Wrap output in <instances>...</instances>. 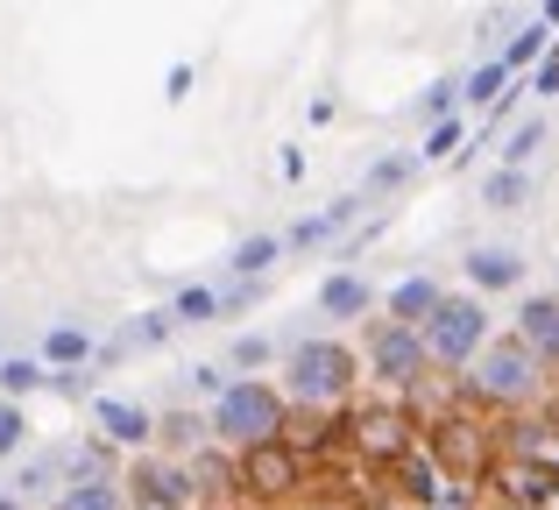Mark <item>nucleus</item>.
Wrapping results in <instances>:
<instances>
[{"mask_svg": "<svg viewBox=\"0 0 559 510\" xmlns=\"http://www.w3.org/2000/svg\"><path fill=\"white\" fill-rule=\"evenodd\" d=\"M546 50H552V28H546V22H524L518 36H510L503 50H496V64H503L510 79H518V71H532V64H538Z\"/></svg>", "mask_w": 559, "mask_h": 510, "instance_id": "24", "label": "nucleus"}, {"mask_svg": "<svg viewBox=\"0 0 559 510\" xmlns=\"http://www.w3.org/2000/svg\"><path fill=\"white\" fill-rule=\"evenodd\" d=\"M524 93H559V43H552V50H546V57L532 64V79H524Z\"/></svg>", "mask_w": 559, "mask_h": 510, "instance_id": "36", "label": "nucleus"}, {"mask_svg": "<svg viewBox=\"0 0 559 510\" xmlns=\"http://www.w3.org/2000/svg\"><path fill=\"white\" fill-rule=\"evenodd\" d=\"M191 79H199L191 64H170V71H164V99H191Z\"/></svg>", "mask_w": 559, "mask_h": 510, "instance_id": "38", "label": "nucleus"}, {"mask_svg": "<svg viewBox=\"0 0 559 510\" xmlns=\"http://www.w3.org/2000/svg\"><path fill=\"white\" fill-rule=\"evenodd\" d=\"M510 85H518V79H510V71L496 64V57H481V64L461 79V107H496V99H503Z\"/></svg>", "mask_w": 559, "mask_h": 510, "instance_id": "25", "label": "nucleus"}, {"mask_svg": "<svg viewBox=\"0 0 559 510\" xmlns=\"http://www.w3.org/2000/svg\"><path fill=\"white\" fill-rule=\"evenodd\" d=\"M319 312L326 319H369L376 312V284L361 270H333L326 284H319Z\"/></svg>", "mask_w": 559, "mask_h": 510, "instance_id": "17", "label": "nucleus"}, {"mask_svg": "<svg viewBox=\"0 0 559 510\" xmlns=\"http://www.w3.org/2000/svg\"><path fill=\"white\" fill-rule=\"evenodd\" d=\"M28 390H43V361L36 355H0V398L22 404Z\"/></svg>", "mask_w": 559, "mask_h": 510, "instance_id": "28", "label": "nucleus"}, {"mask_svg": "<svg viewBox=\"0 0 559 510\" xmlns=\"http://www.w3.org/2000/svg\"><path fill=\"white\" fill-rule=\"evenodd\" d=\"M481 489H489L496 503H518V510H552L559 503V475L546 461H496Z\"/></svg>", "mask_w": 559, "mask_h": 510, "instance_id": "10", "label": "nucleus"}, {"mask_svg": "<svg viewBox=\"0 0 559 510\" xmlns=\"http://www.w3.org/2000/svg\"><path fill=\"white\" fill-rule=\"evenodd\" d=\"M121 503H128V510H191L185 461H164V454H128V469H121Z\"/></svg>", "mask_w": 559, "mask_h": 510, "instance_id": "9", "label": "nucleus"}, {"mask_svg": "<svg viewBox=\"0 0 559 510\" xmlns=\"http://www.w3.org/2000/svg\"><path fill=\"white\" fill-rule=\"evenodd\" d=\"M447 298V284H439V276H404V284L390 290V298H382V319H404V327H425V319H432V305Z\"/></svg>", "mask_w": 559, "mask_h": 510, "instance_id": "20", "label": "nucleus"}, {"mask_svg": "<svg viewBox=\"0 0 559 510\" xmlns=\"http://www.w3.org/2000/svg\"><path fill=\"white\" fill-rule=\"evenodd\" d=\"M382 483L390 489H376V497H390L396 510H439V497H447V483H439V469L425 454H404L396 469H382Z\"/></svg>", "mask_w": 559, "mask_h": 510, "instance_id": "13", "label": "nucleus"}, {"mask_svg": "<svg viewBox=\"0 0 559 510\" xmlns=\"http://www.w3.org/2000/svg\"><path fill=\"white\" fill-rule=\"evenodd\" d=\"M227 383H234V376L219 369V361H199V369H191V390H199V398H219Z\"/></svg>", "mask_w": 559, "mask_h": 510, "instance_id": "37", "label": "nucleus"}, {"mask_svg": "<svg viewBox=\"0 0 559 510\" xmlns=\"http://www.w3.org/2000/svg\"><path fill=\"white\" fill-rule=\"evenodd\" d=\"M461 135H467V128H461V114H447V121H432V128H425V142H418L411 156H418V164H447V156L461 150Z\"/></svg>", "mask_w": 559, "mask_h": 510, "instance_id": "29", "label": "nucleus"}, {"mask_svg": "<svg viewBox=\"0 0 559 510\" xmlns=\"http://www.w3.org/2000/svg\"><path fill=\"white\" fill-rule=\"evenodd\" d=\"M467 290L475 298H503V290H524V256L503 249V241H481L467 256Z\"/></svg>", "mask_w": 559, "mask_h": 510, "instance_id": "15", "label": "nucleus"}, {"mask_svg": "<svg viewBox=\"0 0 559 510\" xmlns=\"http://www.w3.org/2000/svg\"><path fill=\"white\" fill-rule=\"evenodd\" d=\"M170 333H178V319H170L164 305H156V312H135V319H128V327L114 333L107 347H93V361H99V369H114V361H128V355H156V347H164Z\"/></svg>", "mask_w": 559, "mask_h": 510, "instance_id": "14", "label": "nucleus"}, {"mask_svg": "<svg viewBox=\"0 0 559 510\" xmlns=\"http://www.w3.org/2000/svg\"><path fill=\"white\" fill-rule=\"evenodd\" d=\"M57 489H64V447H43V454H28L22 469H14V483H0V497L36 510L43 497H57Z\"/></svg>", "mask_w": 559, "mask_h": 510, "instance_id": "16", "label": "nucleus"}, {"mask_svg": "<svg viewBox=\"0 0 559 510\" xmlns=\"http://www.w3.org/2000/svg\"><path fill=\"white\" fill-rule=\"evenodd\" d=\"M0 510H28V503H14V497H0Z\"/></svg>", "mask_w": 559, "mask_h": 510, "instance_id": "42", "label": "nucleus"}, {"mask_svg": "<svg viewBox=\"0 0 559 510\" xmlns=\"http://www.w3.org/2000/svg\"><path fill=\"white\" fill-rule=\"evenodd\" d=\"M276 361V347H270V333H241V341L227 347V369H241V376H255V369H270Z\"/></svg>", "mask_w": 559, "mask_h": 510, "instance_id": "34", "label": "nucleus"}, {"mask_svg": "<svg viewBox=\"0 0 559 510\" xmlns=\"http://www.w3.org/2000/svg\"><path fill=\"white\" fill-rule=\"evenodd\" d=\"M170 319H178V327H205V319H213V284H185L178 298L164 305Z\"/></svg>", "mask_w": 559, "mask_h": 510, "instance_id": "32", "label": "nucleus"}, {"mask_svg": "<svg viewBox=\"0 0 559 510\" xmlns=\"http://www.w3.org/2000/svg\"><path fill=\"white\" fill-rule=\"evenodd\" d=\"M284 418H290V404L270 376H234L213 398V412H205V432H213V447H227V454H248V447L284 440Z\"/></svg>", "mask_w": 559, "mask_h": 510, "instance_id": "5", "label": "nucleus"}, {"mask_svg": "<svg viewBox=\"0 0 559 510\" xmlns=\"http://www.w3.org/2000/svg\"><path fill=\"white\" fill-rule=\"evenodd\" d=\"M93 333H85V327H71V319H57V327L50 333H43V347H36V361H43V369H93Z\"/></svg>", "mask_w": 559, "mask_h": 510, "instance_id": "21", "label": "nucleus"}, {"mask_svg": "<svg viewBox=\"0 0 559 510\" xmlns=\"http://www.w3.org/2000/svg\"><path fill=\"white\" fill-rule=\"evenodd\" d=\"M276 510H326V503H319V497H305V503H276Z\"/></svg>", "mask_w": 559, "mask_h": 510, "instance_id": "41", "label": "nucleus"}, {"mask_svg": "<svg viewBox=\"0 0 559 510\" xmlns=\"http://www.w3.org/2000/svg\"><path fill=\"white\" fill-rule=\"evenodd\" d=\"M489 333H496L489 305H481L475 290H447V298L432 305V319L418 327V341H425V361H432V376H461L467 361L489 347Z\"/></svg>", "mask_w": 559, "mask_h": 510, "instance_id": "6", "label": "nucleus"}, {"mask_svg": "<svg viewBox=\"0 0 559 510\" xmlns=\"http://www.w3.org/2000/svg\"><path fill=\"white\" fill-rule=\"evenodd\" d=\"M361 221V199L347 192V199H333V206H319V213H305L298 227L284 235V249H319V241H333V235H347V227Z\"/></svg>", "mask_w": 559, "mask_h": 510, "instance_id": "18", "label": "nucleus"}, {"mask_svg": "<svg viewBox=\"0 0 559 510\" xmlns=\"http://www.w3.org/2000/svg\"><path fill=\"white\" fill-rule=\"evenodd\" d=\"M341 432H347V469L382 475L404 454H418L425 412L411 398H355V404H341Z\"/></svg>", "mask_w": 559, "mask_h": 510, "instance_id": "4", "label": "nucleus"}, {"mask_svg": "<svg viewBox=\"0 0 559 510\" xmlns=\"http://www.w3.org/2000/svg\"><path fill=\"white\" fill-rule=\"evenodd\" d=\"M411 178H418V156H411V150H396V156H376V164L369 170H361V206H376V199H390L396 192V185H411Z\"/></svg>", "mask_w": 559, "mask_h": 510, "instance_id": "22", "label": "nucleus"}, {"mask_svg": "<svg viewBox=\"0 0 559 510\" xmlns=\"http://www.w3.org/2000/svg\"><path fill=\"white\" fill-rule=\"evenodd\" d=\"M276 390L298 412H341L361 390V355L347 341H333V333H305V341L284 347V383Z\"/></svg>", "mask_w": 559, "mask_h": 510, "instance_id": "3", "label": "nucleus"}, {"mask_svg": "<svg viewBox=\"0 0 559 510\" xmlns=\"http://www.w3.org/2000/svg\"><path fill=\"white\" fill-rule=\"evenodd\" d=\"M361 361H369V376L382 383V398H418V390L432 383L425 341H418V327H404V319L369 312V327H361Z\"/></svg>", "mask_w": 559, "mask_h": 510, "instance_id": "7", "label": "nucleus"}, {"mask_svg": "<svg viewBox=\"0 0 559 510\" xmlns=\"http://www.w3.org/2000/svg\"><path fill=\"white\" fill-rule=\"evenodd\" d=\"M447 114H461V79H432L418 93V121L432 128V121H447Z\"/></svg>", "mask_w": 559, "mask_h": 510, "instance_id": "31", "label": "nucleus"}, {"mask_svg": "<svg viewBox=\"0 0 559 510\" xmlns=\"http://www.w3.org/2000/svg\"><path fill=\"white\" fill-rule=\"evenodd\" d=\"M276 256H284V235H248V241H234L227 276H248V284H262V276L276 270Z\"/></svg>", "mask_w": 559, "mask_h": 510, "instance_id": "23", "label": "nucleus"}, {"mask_svg": "<svg viewBox=\"0 0 559 510\" xmlns=\"http://www.w3.org/2000/svg\"><path fill=\"white\" fill-rule=\"evenodd\" d=\"M510 341H518L546 376H559V290H532V298L518 305V327H510Z\"/></svg>", "mask_w": 559, "mask_h": 510, "instance_id": "12", "label": "nucleus"}, {"mask_svg": "<svg viewBox=\"0 0 559 510\" xmlns=\"http://www.w3.org/2000/svg\"><path fill=\"white\" fill-rule=\"evenodd\" d=\"M538 142H546V121H538V114H532V121H518L503 135V170H532V150H538Z\"/></svg>", "mask_w": 559, "mask_h": 510, "instance_id": "30", "label": "nucleus"}, {"mask_svg": "<svg viewBox=\"0 0 559 510\" xmlns=\"http://www.w3.org/2000/svg\"><path fill=\"white\" fill-rule=\"evenodd\" d=\"M205 440H213V432H205V412H156V440H150V454H164V461H191Z\"/></svg>", "mask_w": 559, "mask_h": 510, "instance_id": "19", "label": "nucleus"}, {"mask_svg": "<svg viewBox=\"0 0 559 510\" xmlns=\"http://www.w3.org/2000/svg\"><path fill=\"white\" fill-rule=\"evenodd\" d=\"M50 510H128L121 503V475H114V483H64L50 497Z\"/></svg>", "mask_w": 559, "mask_h": 510, "instance_id": "26", "label": "nucleus"}, {"mask_svg": "<svg viewBox=\"0 0 559 510\" xmlns=\"http://www.w3.org/2000/svg\"><path fill=\"white\" fill-rule=\"evenodd\" d=\"M447 390H453V404H467V412H481V418H518V412H538V404H546L552 376L538 369L510 333H489V347H481L461 376H447Z\"/></svg>", "mask_w": 559, "mask_h": 510, "instance_id": "1", "label": "nucleus"}, {"mask_svg": "<svg viewBox=\"0 0 559 510\" xmlns=\"http://www.w3.org/2000/svg\"><path fill=\"white\" fill-rule=\"evenodd\" d=\"M347 510H396L390 497H361V503H347Z\"/></svg>", "mask_w": 559, "mask_h": 510, "instance_id": "40", "label": "nucleus"}, {"mask_svg": "<svg viewBox=\"0 0 559 510\" xmlns=\"http://www.w3.org/2000/svg\"><path fill=\"white\" fill-rule=\"evenodd\" d=\"M248 305H262V284H248V276H227V284L213 290V319H241Z\"/></svg>", "mask_w": 559, "mask_h": 510, "instance_id": "33", "label": "nucleus"}, {"mask_svg": "<svg viewBox=\"0 0 559 510\" xmlns=\"http://www.w3.org/2000/svg\"><path fill=\"white\" fill-rule=\"evenodd\" d=\"M93 432L114 447V454H150L156 440V412L135 398H93Z\"/></svg>", "mask_w": 559, "mask_h": 510, "instance_id": "11", "label": "nucleus"}, {"mask_svg": "<svg viewBox=\"0 0 559 510\" xmlns=\"http://www.w3.org/2000/svg\"><path fill=\"white\" fill-rule=\"evenodd\" d=\"M538 22H546V28H559V0H538Z\"/></svg>", "mask_w": 559, "mask_h": 510, "instance_id": "39", "label": "nucleus"}, {"mask_svg": "<svg viewBox=\"0 0 559 510\" xmlns=\"http://www.w3.org/2000/svg\"><path fill=\"white\" fill-rule=\"evenodd\" d=\"M28 432H36V426H28V412L0 398V461H14V454H22V447H28Z\"/></svg>", "mask_w": 559, "mask_h": 510, "instance_id": "35", "label": "nucleus"}, {"mask_svg": "<svg viewBox=\"0 0 559 510\" xmlns=\"http://www.w3.org/2000/svg\"><path fill=\"white\" fill-rule=\"evenodd\" d=\"M418 454L439 469V483H447V489H481V483H489V469L503 461V454H496V418L467 412V404H439V412H425Z\"/></svg>", "mask_w": 559, "mask_h": 510, "instance_id": "2", "label": "nucleus"}, {"mask_svg": "<svg viewBox=\"0 0 559 510\" xmlns=\"http://www.w3.org/2000/svg\"><path fill=\"white\" fill-rule=\"evenodd\" d=\"M481 206H496V213L532 206V170H496V178L481 185Z\"/></svg>", "mask_w": 559, "mask_h": 510, "instance_id": "27", "label": "nucleus"}, {"mask_svg": "<svg viewBox=\"0 0 559 510\" xmlns=\"http://www.w3.org/2000/svg\"><path fill=\"white\" fill-rule=\"evenodd\" d=\"M234 483H241V510H276V503H305L312 497V469H305L284 440L234 454Z\"/></svg>", "mask_w": 559, "mask_h": 510, "instance_id": "8", "label": "nucleus"}]
</instances>
